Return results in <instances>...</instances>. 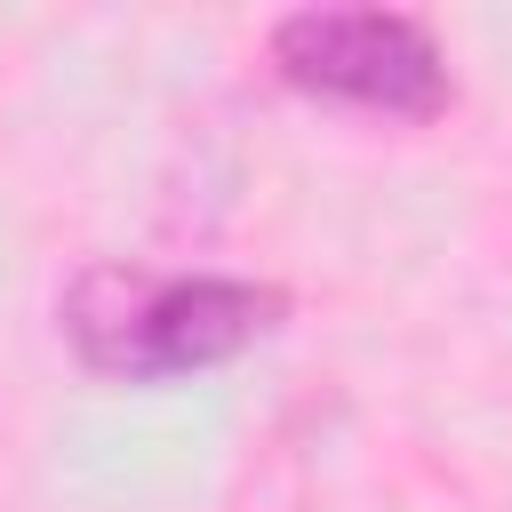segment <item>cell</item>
<instances>
[{
	"mask_svg": "<svg viewBox=\"0 0 512 512\" xmlns=\"http://www.w3.org/2000/svg\"><path fill=\"white\" fill-rule=\"evenodd\" d=\"M280 320V288L232 272H152V264H88L64 288V336L88 368L152 384L192 376L248 352Z\"/></svg>",
	"mask_w": 512,
	"mask_h": 512,
	"instance_id": "6da1fadb",
	"label": "cell"
},
{
	"mask_svg": "<svg viewBox=\"0 0 512 512\" xmlns=\"http://www.w3.org/2000/svg\"><path fill=\"white\" fill-rule=\"evenodd\" d=\"M272 64L336 104L424 120L448 104V64L432 32L400 8H296L272 24Z\"/></svg>",
	"mask_w": 512,
	"mask_h": 512,
	"instance_id": "7a4b0ae2",
	"label": "cell"
}]
</instances>
